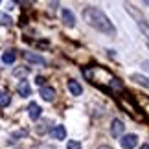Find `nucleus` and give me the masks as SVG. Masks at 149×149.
Segmentation results:
<instances>
[{
  "label": "nucleus",
  "mask_w": 149,
  "mask_h": 149,
  "mask_svg": "<svg viewBox=\"0 0 149 149\" xmlns=\"http://www.w3.org/2000/svg\"><path fill=\"white\" fill-rule=\"evenodd\" d=\"M83 20L87 22L88 26L96 28L98 31H103V33H114L112 22L109 20V17L103 13L101 9H98V8H92V6L85 8V9H83Z\"/></svg>",
  "instance_id": "1"
},
{
  "label": "nucleus",
  "mask_w": 149,
  "mask_h": 149,
  "mask_svg": "<svg viewBox=\"0 0 149 149\" xmlns=\"http://www.w3.org/2000/svg\"><path fill=\"white\" fill-rule=\"evenodd\" d=\"M136 142H138V136L136 134H125L122 138V147L123 149H133V147H136Z\"/></svg>",
  "instance_id": "2"
},
{
  "label": "nucleus",
  "mask_w": 149,
  "mask_h": 149,
  "mask_svg": "<svg viewBox=\"0 0 149 149\" xmlns=\"http://www.w3.org/2000/svg\"><path fill=\"white\" fill-rule=\"evenodd\" d=\"M123 129H125V125L122 120H112V123H111V134L112 136H122Z\"/></svg>",
  "instance_id": "3"
},
{
  "label": "nucleus",
  "mask_w": 149,
  "mask_h": 149,
  "mask_svg": "<svg viewBox=\"0 0 149 149\" xmlns=\"http://www.w3.org/2000/svg\"><path fill=\"white\" fill-rule=\"evenodd\" d=\"M61 19H63V22H65L68 28H72L74 24H76V17H74V13L70 9H63L61 11Z\"/></svg>",
  "instance_id": "4"
},
{
  "label": "nucleus",
  "mask_w": 149,
  "mask_h": 149,
  "mask_svg": "<svg viewBox=\"0 0 149 149\" xmlns=\"http://www.w3.org/2000/svg\"><path fill=\"white\" fill-rule=\"evenodd\" d=\"M24 59L30 63H35V65H46L44 57H41L39 54H33V52H24Z\"/></svg>",
  "instance_id": "5"
},
{
  "label": "nucleus",
  "mask_w": 149,
  "mask_h": 149,
  "mask_svg": "<svg viewBox=\"0 0 149 149\" xmlns=\"http://www.w3.org/2000/svg\"><path fill=\"white\" fill-rule=\"evenodd\" d=\"M68 90H70L72 96H81L83 94V87L74 79H68Z\"/></svg>",
  "instance_id": "6"
},
{
  "label": "nucleus",
  "mask_w": 149,
  "mask_h": 149,
  "mask_svg": "<svg viewBox=\"0 0 149 149\" xmlns=\"http://www.w3.org/2000/svg\"><path fill=\"white\" fill-rule=\"evenodd\" d=\"M52 136H54L55 140H65V138H66V129H65V125H55V127L52 129Z\"/></svg>",
  "instance_id": "7"
},
{
  "label": "nucleus",
  "mask_w": 149,
  "mask_h": 149,
  "mask_svg": "<svg viewBox=\"0 0 149 149\" xmlns=\"http://www.w3.org/2000/svg\"><path fill=\"white\" fill-rule=\"evenodd\" d=\"M42 109L37 105V103H30V107H28V114H30L31 120H39V116H41Z\"/></svg>",
  "instance_id": "8"
},
{
  "label": "nucleus",
  "mask_w": 149,
  "mask_h": 149,
  "mask_svg": "<svg viewBox=\"0 0 149 149\" xmlns=\"http://www.w3.org/2000/svg\"><path fill=\"white\" fill-rule=\"evenodd\" d=\"M17 92H19L22 98L30 96L31 94V88H30V85H28V81H20L19 85H17Z\"/></svg>",
  "instance_id": "9"
},
{
  "label": "nucleus",
  "mask_w": 149,
  "mask_h": 149,
  "mask_svg": "<svg viewBox=\"0 0 149 149\" xmlns=\"http://www.w3.org/2000/svg\"><path fill=\"white\" fill-rule=\"evenodd\" d=\"M41 96H42V100H46V101H54L55 90L52 87H41Z\"/></svg>",
  "instance_id": "10"
},
{
  "label": "nucleus",
  "mask_w": 149,
  "mask_h": 149,
  "mask_svg": "<svg viewBox=\"0 0 149 149\" xmlns=\"http://www.w3.org/2000/svg\"><path fill=\"white\" fill-rule=\"evenodd\" d=\"M131 79H133L134 83L142 85V87H147V88H149V77H146V76H140V74H133V76H131Z\"/></svg>",
  "instance_id": "11"
},
{
  "label": "nucleus",
  "mask_w": 149,
  "mask_h": 149,
  "mask_svg": "<svg viewBox=\"0 0 149 149\" xmlns=\"http://www.w3.org/2000/svg\"><path fill=\"white\" fill-rule=\"evenodd\" d=\"M17 59V54H15V50H8V52H4L2 54V61L6 63V65H11Z\"/></svg>",
  "instance_id": "12"
},
{
  "label": "nucleus",
  "mask_w": 149,
  "mask_h": 149,
  "mask_svg": "<svg viewBox=\"0 0 149 149\" xmlns=\"http://www.w3.org/2000/svg\"><path fill=\"white\" fill-rule=\"evenodd\" d=\"M9 101H11L9 94L6 92V90H0V107H8V105H9Z\"/></svg>",
  "instance_id": "13"
},
{
  "label": "nucleus",
  "mask_w": 149,
  "mask_h": 149,
  "mask_svg": "<svg viewBox=\"0 0 149 149\" xmlns=\"http://www.w3.org/2000/svg\"><path fill=\"white\" fill-rule=\"evenodd\" d=\"M0 24H2V26H9L11 24V17L6 15V13H0Z\"/></svg>",
  "instance_id": "14"
},
{
  "label": "nucleus",
  "mask_w": 149,
  "mask_h": 149,
  "mask_svg": "<svg viewBox=\"0 0 149 149\" xmlns=\"http://www.w3.org/2000/svg\"><path fill=\"white\" fill-rule=\"evenodd\" d=\"M138 26H140V30H144V33L149 37V26H147V22L144 19H138Z\"/></svg>",
  "instance_id": "15"
},
{
  "label": "nucleus",
  "mask_w": 149,
  "mask_h": 149,
  "mask_svg": "<svg viewBox=\"0 0 149 149\" xmlns=\"http://www.w3.org/2000/svg\"><path fill=\"white\" fill-rule=\"evenodd\" d=\"M66 149H81V144H79L77 140H68Z\"/></svg>",
  "instance_id": "16"
},
{
  "label": "nucleus",
  "mask_w": 149,
  "mask_h": 149,
  "mask_svg": "<svg viewBox=\"0 0 149 149\" xmlns=\"http://www.w3.org/2000/svg\"><path fill=\"white\" fill-rule=\"evenodd\" d=\"M26 134H28V131H26V129L17 131V133H13V136H11V140H9V142H15V138H22V136H26Z\"/></svg>",
  "instance_id": "17"
},
{
  "label": "nucleus",
  "mask_w": 149,
  "mask_h": 149,
  "mask_svg": "<svg viewBox=\"0 0 149 149\" xmlns=\"http://www.w3.org/2000/svg\"><path fill=\"white\" fill-rule=\"evenodd\" d=\"M28 72H30L28 68H17L13 74H15V76H28Z\"/></svg>",
  "instance_id": "18"
},
{
  "label": "nucleus",
  "mask_w": 149,
  "mask_h": 149,
  "mask_svg": "<svg viewBox=\"0 0 149 149\" xmlns=\"http://www.w3.org/2000/svg\"><path fill=\"white\" fill-rule=\"evenodd\" d=\"M44 83V77H37V85H42Z\"/></svg>",
  "instance_id": "19"
},
{
  "label": "nucleus",
  "mask_w": 149,
  "mask_h": 149,
  "mask_svg": "<svg viewBox=\"0 0 149 149\" xmlns=\"http://www.w3.org/2000/svg\"><path fill=\"white\" fill-rule=\"evenodd\" d=\"M98 149H112V147H109V146H101V147H98Z\"/></svg>",
  "instance_id": "20"
},
{
  "label": "nucleus",
  "mask_w": 149,
  "mask_h": 149,
  "mask_svg": "<svg viewBox=\"0 0 149 149\" xmlns=\"http://www.w3.org/2000/svg\"><path fill=\"white\" fill-rule=\"evenodd\" d=\"M140 149H149V144H144V146H142Z\"/></svg>",
  "instance_id": "21"
},
{
  "label": "nucleus",
  "mask_w": 149,
  "mask_h": 149,
  "mask_svg": "<svg viewBox=\"0 0 149 149\" xmlns=\"http://www.w3.org/2000/svg\"><path fill=\"white\" fill-rule=\"evenodd\" d=\"M41 149H54V147H50V146H42Z\"/></svg>",
  "instance_id": "22"
}]
</instances>
